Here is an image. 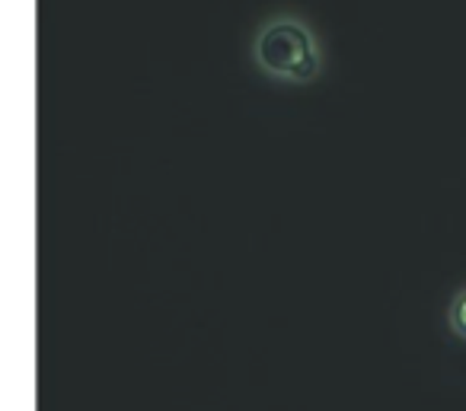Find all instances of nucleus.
I'll use <instances>...</instances> for the list:
<instances>
[{"label":"nucleus","instance_id":"obj_1","mask_svg":"<svg viewBox=\"0 0 466 411\" xmlns=\"http://www.w3.org/2000/svg\"><path fill=\"white\" fill-rule=\"evenodd\" d=\"M253 58L268 77L281 84H310L319 74V48L313 33L294 16H275L259 29Z\"/></svg>","mask_w":466,"mask_h":411},{"label":"nucleus","instance_id":"obj_2","mask_svg":"<svg viewBox=\"0 0 466 411\" xmlns=\"http://www.w3.org/2000/svg\"><path fill=\"white\" fill-rule=\"evenodd\" d=\"M451 326L460 338H466V290H460L451 303Z\"/></svg>","mask_w":466,"mask_h":411}]
</instances>
